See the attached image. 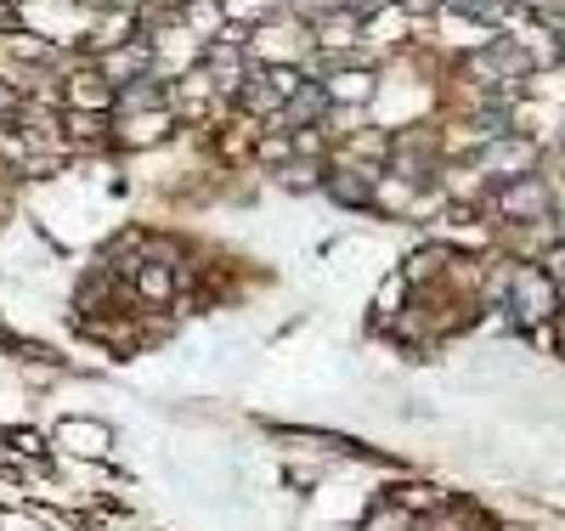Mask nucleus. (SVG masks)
<instances>
[{"label": "nucleus", "instance_id": "7", "mask_svg": "<svg viewBox=\"0 0 565 531\" xmlns=\"http://www.w3.org/2000/svg\"><path fill=\"white\" fill-rule=\"evenodd\" d=\"M531 153H538L531 142H504V148H492V153H486V164H492V170H504V176H520Z\"/></svg>", "mask_w": 565, "mask_h": 531}, {"label": "nucleus", "instance_id": "12", "mask_svg": "<svg viewBox=\"0 0 565 531\" xmlns=\"http://www.w3.org/2000/svg\"><path fill=\"white\" fill-rule=\"evenodd\" d=\"M334 192L345 198V204H356V198L368 192V187H362V181H351V176H334Z\"/></svg>", "mask_w": 565, "mask_h": 531}, {"label": "nucleus", "instance_id": "5", "mask_svg": "<svg viewBox=\"0 0 565 531\" xmlns=\"http://www.w3.org/2000/svg\"><path fill=\"white\" fill-rule=\"evenodd\" d=\"M210 74H215V85L221 91H244V57H238V46H215L210 51Z\"/></svg>", "mask_w": 565, "mask_h": 531}, {"label": "nucleus", "instance_id": "2", "mask_svg": "<svg viewBox=\"0 0 565 531\" xmlns=\"http://www.w3.org/2000/svg\"><path fill=\"white\" fill-rule=\"evenodd\" d=\"M497 210H504L509 221L543 215V210H549V187H543V176H520V181H509L504 192H497Z\"/></svg>", "mask_w": 565, "mask_h": 531}, {"label": "nucleus", "instance_id": "8", "mask_svg": "<svg viewBox=\"0 0 565 531\" xmlns=\"http://www.w3.org/2000/svg\"><path fill=\"white\" fill-rule=\"evenodd\" d=\"M137 288L148 300H164V294H170V272H164V266H148V272H137Z\"/></svg>", "mask_w": 565, "mask_h": 531}, {"label": "nucleus", "instance_id": "6", "mask_svg": "<svg viewBox=\"0 0 565 531\" xmlns=\"http://www.w3.org/2000/svg\"><path fill=\"white\" fill-rule=\"evenodd\" d=\"M142 69H148V46H130V51H119L114 62H108V85H125V80H142Z\"/></svg>", "mask_w": 565, "mask_h": 531}, {"label": "nucleus", "instance_id": "1", "mask_svg": "<svg viewBox=\"0 0 565 531\" xmlns=\"http://www.w3.org/2000/svg\"><path fill=\"white\" fill-rule=\"evenodd\" d=\"M554 311V283L543 272H531V266H520L515 283H509V322L531 328V322H543Z\"/></svg>", "mask_w": 565, "mask_h": 531}, {"label": "nucleus", "instance_id": "11", "mask_svg": "<svg viewBox=\"0 0 565 531\" xmlns=\"http://www.w3.org/2000/svg\"><path fill=\"white\" fill-rule=\"evenodd\" d=\"M458 12H475V17H497V7H504V0H452Z\"/></svg>", "mask_w": 565, "mask_h": 531}, {"label": "nucleus", "instance_id": "10", "mask_svg": "<svg viewBox=\"0 0 565 531\" xmlns=\"http://www.w3.org/2000/svg\"><path fill=\"white\" fill-rule=\"evenodd\" d=\"M74 103H108V80H74Z\"/></svg>", "mask_w": 565, "mask_h": 531}, {"label": "nucleus", "instance_id": "14", "mask_svg": "<svg viewBox=\"0 0 565 531\" xmlns=\"http://www.w3.org/2000/svg\"><path fill=\"white\" fill-rule=\"evenodd\" d=\"M7 114H12V91H7V85H0V119H7Z\"/></svg>", "mask_w": 565, "mask_h": 531}, {"label": "nucleus", "instance_id": "13", "mask_svg": "<svg viewBox=\"0 0 565 531\" xmlns=\"http://www.w3.org/2000/svg\"><path fill=\"white\" fill-rule=\"evenodd\" d=\"M69 441H74V447H96V429H85V424H69Z\"/></svg>", "mask_w": 565, "mask_h": 531}, {"label": "nucleus", "instance_id": "4", "mask_svg": "<svg viewBox=\"0 0 565 531\" xmlns=\"http://www.w3.org/2000/svg\"><path fill=\"white\" fill-rule=\"evenodd\" d=\"M328 103H362V96H374V74L368 69H345L340 80H328Z\"/></svg>", "mask_w": 565, "mask_h": 531}, {"label": "nucleus", "instance_id": "9", "mask_svg": "<svg viewBox=\"0 0 565 531\" xmlns=\"http://www.w3.org/2000/svg\"><path fill=\"white\" fill-rule=\"evenodd\" d=\"M278 181L283 187H317L322 170H317V164H306V158H294V170H278Z\"/></svg>", "mask_w": 565, "mask_h": 531}, {"label": "nucleus", "instance_id": "3", "mask_svg": "<svg viewBox=\"0 0 565 531\" xmlns=\"http://www.w3.org/2000/svg\"><path fill=\"white\" fill-rule=\"evenodd\" d=\"M328 108H334V103H328L322 85H301V91L289 96V108H283V125H311V119L328 114Z\"/></svg>", "mask_w": 565, "mask_h": 531}]
</instances>
